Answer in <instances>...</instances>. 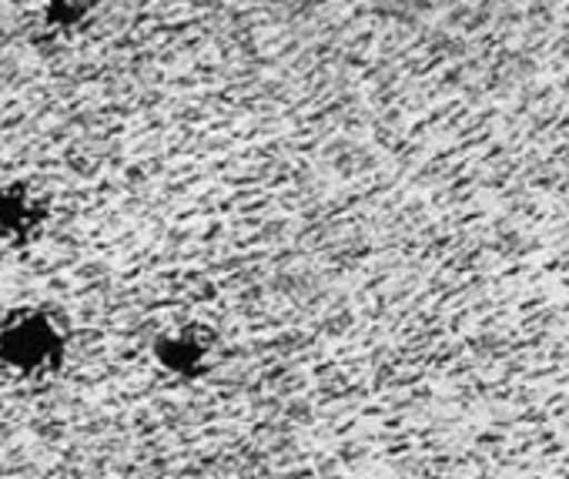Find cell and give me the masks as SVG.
Returning <instances> with one entry per match:
<instances>
[{
    "label": "cell",
    "instance_id": "4",
    "mask_svg": "<svg viewBox=\"0 0 569 479\" xmlns=\"http://www.w3.org/2000/svg\"><path fill=\"white\" fill-rule=\"evenodd\" d=\"M376 8L389 21H416L432 8V0H376Z\"/></svg>",
    "mask_w": 569,
    "mask_h": 479
},
{
    "label": "cell",
    "instance_id": "3",
    "mask_svg": "<svg viewBox=\"0 0 569 479\" xmlns=\"http://www.w3.org/2000/svg\"><path fill=\"white\" fill-rule=\"evenodd\" d=\"M38 11H41L44 31H51L58 38H74L91 24L94 0H41Z\"/></svg>",
    "mask_w": 569,
    "mask_h": 479
},
{
    "label": "cell",
    "instance_id": "1",
    "mask_svg": "<svg viewBox=\"0 0 569 479\" xmlns=\"http://www.w3.org/2000/svg\"><path fill=\"white\" fill-rule=\"evenodd\" d=\"M71 359V329L54 306L21 302L0 312V376L41 386L61 376Z\"/></svg>",
    "mask_w": 569,
    "mask_h": 479
},
{
    "label": "cell",
    "instance_id": "2",
    "mask_svg": "<svg viewBox=\"0 0 569 479\" xmlns=\"http://www.w3.org/2000/svg\"><path fill=\"white\" fill-rule=\"evenodd\" d=\"M51 228L48 194L24 178H0V249H31Z\"/></svg>",
    "mask_w": 569,
    "mask_h": 479
}]
</instances>
